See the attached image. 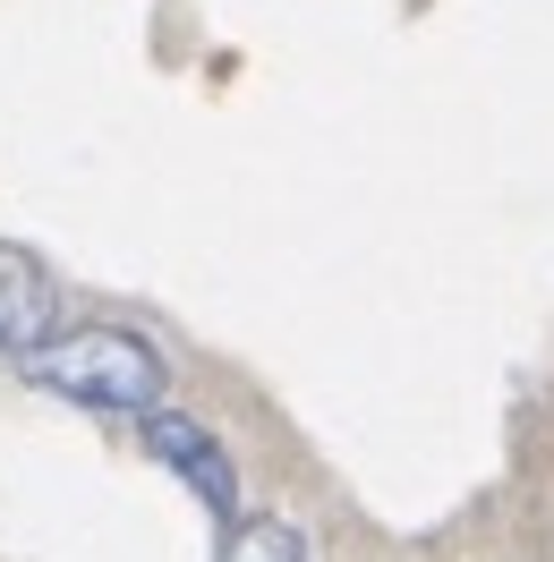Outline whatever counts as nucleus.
I'll list each match as a JSON object with an SVG mask.
<instances>
[{
	"label": "nucleus",
	"mask_w": 554,
	"mask_h": 562,
	"mask_svg": "<svg viewBox=\"0 0 554 562\" xmlns=\"http://www.w3.org/2000/svg\"><path fill=\"white\" fill-rule=\"evenodd\" d=\"M18 375L52 401H77V409H103V418H154L163 392H171V367L163 350L129 333V324H69L52 333L43 350L18 358Z\"/></svg>",
	"instance_id": "obj_1"
},
{
	"label": "nucleus",
	"mask_w": 554,
	"mask_h": 562,
	"mask_svg": "<svg viewBox=\"0 0 554 562\" xmlns=\"http://www.w3.org/2000/svg\"><path fill=\"white\" fill-rule=\"evenodd\" d=\"M145 452L163 460L171 477H188V486H197V503H206L222 528L240 520V477H231V452H222V443H213L197 418H179V409H154V418H145Z\"/></svg>",
	"instance_id": "obj_2"
},
{
	"label": "nucleus",
	"mask_w": 554,
	"mask_h": 562,
	"mask_svg": "<svg viewBox=\"0 0 554 562\" xmlns=\"http://www.w3.org/2000/svg\"><path fill=\"white\" fill-rule=\"evenodd\" d=\"M52 316H60V281L35 247L0 239V358H26L52 341Z\"/></svg>",
	"instance_id": "obj_3"
},
{
	"label": "nucleus",
	"mask_w": 554,
	"mask_h": 562,
	"mask_svg": "<svg viewBox=\"0 0 554 562\" xmlns=\"http://www.w3.org/2000/svg\"><path fill=\"white\" fill-rule=\"evenodd\" d=\"M222 562H315L308 537L290 520H274V512H256V520H231L222 528Z\"/></svg>",
	"instance_id": "obj_4"
}]
</instances>
